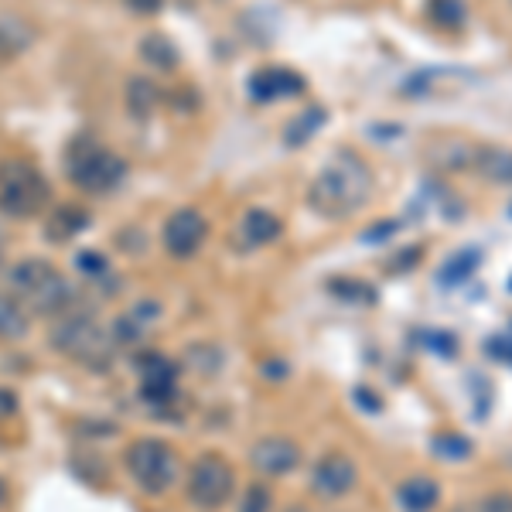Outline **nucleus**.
Masks as SVG:
<instances>
[{
    "label": "nucleus",
    "instance_id": "1",
    "mask_svg": "<svg viewBox=\"0 0 512 512\" xmlns=\"http://www.w3.org/2000/svg\"><path fill=\"white\" fill-rule=\"evenodd\" d=\"M369 188H373V178H369L366 164L355 158H338L315 178L308 198L321 216L342 219L366 205Z\"/></svg>",
    "mask_w": 512,
    "mask_h": 512
},
{
    "label": "nucleus",
    "instance_id": "2",
    "mask_svg": "<svg viewBox=\"0 0 512 512\" xmlns=\"http://www.w3.org/2000/svg\"><path fill=\"white\" fill-rule=\"evenodd\" d=\"M11 291L31 315H59L69 304V284L52 263L24 260L11 270Z\"/></svg>",
    "mask_w": 512,
    "mask_h": 512
},
{
    "label": "nucleus",
    "instance_id": "3",
    "mask_svg": "<svg viewBox=\"0 0 512 512\" xmlns=\"http://www.w3.org/2000/svg\"><path fill=\"white\" fill-rule=\"evenodd\" d=\"M48 181L31 161H0V212L11 219H31L48 205Z\"/></svg>",
    "mask_w": 512,
    "mask_h": 512
},
{
    "label": "nucleus",
    "instance_id": "4",
    "mask_svg": "<svg viewBox=\"0 0 512 512\" xmlns=\"http://www.w3.org/2000/svg\"><path fill=\"white\" fill-rule=\"evenodd\" d=\"M55 349L69 355L72 362H82L86 369L106 373L113 362V338L96 325L93 318H69L55 328L52 335Z\"/></svg>",
    "mask_w": 512,
    "mask_h": 512
},
{
    "label": "nucleus",
    "instance_id": "5",
    "mask_svg": "<svg viewBox=\"0 0 512 512\" xmlns=\"http://www.w3.org/2000/svg\"><path fill=\"white\" fill-rule=\"evenodd\" d=\"M123 175H127V164L113 151L96 144H72L69 178L76 181L82 192H110V188L120 185Z\"/></svg>",
    "mask_w": 512,
    "mask_h": 512
},
{
    "label": "nucleus",
    "instance_id": "6",
    "mask_svg": "<svg viewBox=\"0 0 512 512\" xmlns=\"http://www.w3.org/2000/svg\"><path fill=\"white\" fill-rule=\"evenodd\" d=\"M127 468L130 478L151 495L168 492L178 478V461L164 441H137L127 454Z\"/></svg>",
    "mask_w": 512,
    "mask_h": 512
},
{
    "label": "nucleus",
    "instance_id": "7",
    "mask_svg": "<svg viewBox=\"0 0 512 512\" xmlns=\"http://www.w3.org/2000/svg\"><path fill=\"white\" fill-rule=\"evenodd\" d=\"M233 495V468L219 454H205L188 472V499L202 509H219Z\"/></svg>",
    "mask_w": 512,
    "mask_h": 512
},
{
    "label": "nucleus",
    "instance_id": "8",
    "mask_svg": "<svg viewBox=\"0 0 512 512\" xmlns=\"http://www.w3.org/2000/svg\"><path fill=\"white\" fill-rule=\"evenodd\" d=\"M205 219L195 209H178L175 216L164 222V246L171 256H192L205 239Z\"/></svg>",
    "mask_w": 512,
    "mask_h": 512
},
{
    "label": "nucleus",
    "instance_id": "9",
    "mask_svg": "<svg viewBox=\"0 0 512 512\" xmlns=\"http://www.w3.org/2000/svg\"><path fill=\"white\" fill-rule=\"evenodd\" d=\"M304 89V79L294 76L291 69H280V65H270V69H260L250 79V96L256 103H277V99L297 96Z\"/></svg>",
    "mask_w": 512,
    "mask_h": 512
},
{
    "label": "nucleus",
    "instance_id": "10",
    "mask_svg": "<svg viewBox=\"0 0 512 512\" xmlns=\"http://www.w3.org/2000/svg\"><path fill=\"white\" fill-rule=\"evenodd\" d=\"M311 485L321 495H345L355 485V465L345 454H328L315 465V475H311Z\"/></svg>",
    "mask_w": 512,
    "mask_h": 512
},
{
    "label": "nucleus",
    "instance_id": "11",
    "mask_svg": "<svg viewBox=\"0 0 512 512\" xmlns=\"http://www.w3.org/2000/svg\"><path fill=\"white\" fill-rule=\"evenodd\" d=\"M301 461V451L287 437H267L253 448V465L263 475H287Z\"/></svg>",
    "mask_w": 512,
    "mask_h": 512
},
{
    "label": "nucleus",
    "instance_id": "12",
    "mask_svg": "<svg viewBox=\"0 0 512 512\" xmlns=\"http://www.w3.org/2000/svg\"><path fill=\"white\" fill-rule=\"evenodd\" d=\"M140 376H144V396L147 400H164L175 390V369L161 355H144L140 359Z\"/></svg>",
    "mask_w": 512,
    "mask_h": 512
},
{
    "label": "nucleus",
    "instance_id": "13",
    "mask_svg": "<svg viewBox=\"0 0 512 512\" xmlns=\"http://www.w3.org/2000/svg\"><path fill=\"white\" fill-rule=\"evenodd\" d=\"M396 499H400V506L407 512H431L437 506V499H441V489H437V482L431 478H407V482L396 489Z\"/></svg>",
    "mask_w": 512,
    "mask_h": 512
},
{
    "label": "nucleus",
    "instance_id": "14",
    "mask_svg": "<svg viewBox=\"0 0 512 512\" xmlns=\"http://www.w3.org/2000/svg\"><path fill=\"white\" fill-rule=\"evenodd\" d=\"M89 222V212L86 209H76V205H62L48 216V226H45V236L62 243V239H72L76 233H82Z\"/></svg>",
    "mask_w": 512,
    "mask_h": 512
},
{
    "label": "nucleus",
    "instance_id": "15",
    "mask_svg": "<svg viewBox=\"0 0 512 512\" xmlns=\"http://www.w3.org/2000/svg\"><path fill=\"white\" fill-rule=\"evenodd\" d=\"M239 236H243L250 246L274 243V239L280 236V222H277V216H270V212L253 209V212H246L243 226H239Z\"/></svg>",
    "mask_w": 512,
    "mask_h": 512
},
{
    "label": "nucleus",
    "instance_id": "16",
    "mask_svg": "<svg viewBox=\"0 0 512 512\" xmlns=\"http://www.w3.org/2000/svg\"><path fill=\"white\" fill-rule=\"evenodd\" d=\"M28 332V311L21 308L18 297L0 294V342H11Z\"/></svg>",
    "mask_w": 512,
    "mask_h": 512
},
{
    "label": "nucleus",
    "instance_id": "17",
    "mask_svg": "<svg viewBox=\"0 0 512 512\" xmlns=\"http://www.w3.org/2000/svg\"><path fill=\"white\" fill-rule=\"evenodd\" d=\"M478 171L492 181H512V151H502V147H485L478 154Z\"/></svg>",
    "mask_w": 512,
    "mask_h": 512
},
{
    "label": "nucleus",
    "instance_id": "18",
    "mask_svg": "<svg viewBox=\"0 0 512 512\" xmlns=\"http://www.w3.org/2000/svg\"><path fill=\"white\" fill-rule=\"evenodd\" d=\"M427 18H431L437 28L454 31L465 24V4H461V0H427Z\"/></svg>",
    "mask_w": 512,
    "mask_h": 512
},
{
    "label": "nucleus",
    "instance_id": "19",
    "mask_svg": "<svg viewBox=\"0 0 512 512\" xmlns=\"http://www.w3.org/2000/svg\"><path fill=\"white\" fill-rule=\"evenodd\" d=\"M140 55L151 65H158V69H175L178 65V48L164 35H147L144 45H140Z\"/></svg>",
    "mask_w": 512,
    "mask_h": 512
},
{
    "label": "nucleus",
    "instance_id": "20",
    "mask_svg": "<svg viewBox=\"0 0 512 512\" xmlns=\"http://www.w3.org/2000/svg\"><path fill=\"white\" fill-rule=\"evenodd\" d=\"M127 99H130V110H134L137 117H147L151 106L158 103V93H154V86L147 79H134L127 86Z\"/></svg>",
    "mask_w": 512,
    "mask_h": 512
},
{
    "label": "nucleus",
    "instance_id": "21",
    "mask_svg": "<svg viewBox=\"0 0 512 512\" xmlns=\"http://www.w3.org/2000/svg\"><path fill=\"white\" fill-rule=\"evenodd\" d=\"M478 267V256L468 250V253H454L448 263H444V270H441V280H465L468 274H472V270Z\"/></svg>",
    "mask_w": 512,
    "mask_h": 512
},
{
    "label": "nucleus",
    "instance_id": "22",
    "mask_svg": "<svg viewBox=\"0 0 512 512\" xmlns=\"http://www.w3.org/2000/svg\"><path fill=\"white\" fill-rule=\"evenodd\" d=\"M321 123H325V110H308L301 117V123H297V130L294 127L287 130V140H291V144H301V140H308L311 130H318Z\"/></svg>",
    "mask_w": 512,
    "mask_h": 512
},
{
    "label": "nucleus",
    "instance_id": "23",
    "mask_svg": "<svg viewBox=\"0 0 512 512\" xmlns=\"http://www.w3.org/2000/svg\"><path fill=\"white\" fill-rule=\"evenodd\" d=\"M270 509V492L263 485H250L239 502V512H267Z\"/></svg>",
    "mask_w": 512,
    "mask_h": 512
},
{
    "label": "nucleus",
    "instance_id": "24",
    "mask_svg": "<svg viewBox=\"0 0 512 512\" xmlns=\"http://www.w3.org/2000/svg\"><path fill=\"white\" fill-rule=\"evenodd\" d=\"M437 454H444V458H465L468 441L465 437H437Z\"/></svg>",
    "mask_w": 512,
    "mask_h": 512
},
{
    "label": "nucleus",
    "instance_id": "25",
    "mask_svg": "<svg viewBox=\"0 0 512 512\" xmlns=\"http://www.w3.org/2000/svg\"><path fill=\"white\" fill-rule=\"evenodd\" d=\"M478 512H512V495L495 492V495H489V499H482Z\"/></svg>",
    "mask_w": 512,
    "mask_h": 512
},
{
    "label": "nucleus",
    "instance_id": "26",
    "mask_svg": "<svg viewBox=\"0 0 512 512\" xmlns=\"http://www.w3.org/2000/svg\"><path fill=\"white\" fill-rule=\"evenodd\" d=\"M79 270H86V274H103L106 270V260L99 253H79Z\"/></svg>",
    "mask_w": 512,
    "mask_h": 512
},
{
    "label": "nucleus",
    "instance_id": "27",
    "mask_svg": "<svg viewBox=\"0 0 512 512\" xmlns=\"http://www.w3.org/2000/svg\"><path fill=\"white\" fill-rule=\"evenodd\" d=\"M134 11H140V14H154L161 7V0H127Z\"/></svg>",
    "mask_w": 512,
    "mask_h": 512
},
{
    "label": "nucleus",
    "instance_id": "28",
    "mask_svg": "<svg viewBox=\"0 0 512 512\" xmlns=\"http://www.w3.org/2000/svg\"><path fill=\"white\" fill-rule=\"evenodd\" d=\"M0 502H4V482H0Z\"/></svg>",
    "mask_w": 512,
    "mask_h": 512
},
{
    "label": "nucleus",
    "instance_id": "29",
    "mask_svg": "<svg viewBox=\"0 0 512 512\" xmlns=\"http://www.w3.org/2000/svg\"><path fill=\"white\" fill-rule=\"evenodd\" d=\"M0 256H4V236H0Z\"/></svg>",
    "mask_w": 512,
    "mask_h": 512
},
{
    "label": "nucleus",
    "instance_id": "30",
    "mask_svg": "<svg viewBox=\"0 0 512 512\" xmlns=\"http://www.w3.org/2000/svg\"><path fill=\"white\" fill-rule=\"evenodd\" d=\"M291 512H304V509H291Z\"/></svg>",
    "mask_w": 512,
    "mask_h": 512
}]
</instances>
